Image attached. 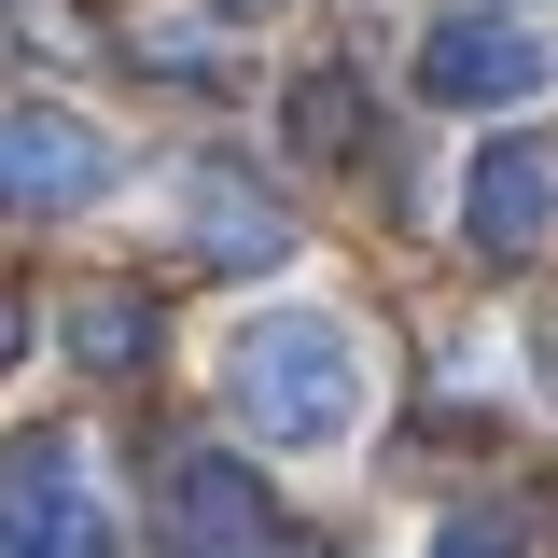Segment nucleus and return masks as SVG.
Masks as SVG:
<instances>
[{
  "label": "nucleus",
  "mask_w": 558,
  "mask_h": 558,
  "mask_svg": "<svg viewBox=\"0 0 558 558\" xmlns=\"http://www.w3.org/2000/svg\"><path fill=\"white\" fill-rule=\"evenodd\" d=\"M223 405H238L252 447L322 461V447H349L363 405H377V349L349 336L336 307H252V322L223 336Z\"/></svg>",
  "instance_id": "nucleus-1"
},
{
  "label": "nucleus",
  "mask_w": 558,
  "mask_h": 558,
  "mask_svg": "<svg viewBox=\"0 0 558 558\" xmlns=\"http://www.w3.org/2000/svg\"><path fill=\"white\" fill-rule=\"evenodd\" d=\"M126 182V154L70 98H0V223H70Z\"/></svg>",
  "instance_id": "nucleus-2"
},
{
  "label": "nucleus",
  "mask_w": 558,
  "mask_h": 558,
  "mask_svg": "<svg viewBox=\"0 0 558 558\" xmlns=\"http://www.w3.org/2000/svg\"><path fill=\"white\" fill-rule=\"evenodd\" d=\"M0 558H112V502L84 433H14L0 447Z\"/></svg>",
  "instance_id": "nucleus-3"
},
{
  "label": "nucleus",
  "mask_w": 558,
  "mask_h": 558,
  "mask_svg": "<svg viewBox=\"0 0 558 558\" xmlns=\"http://www.w3.org/2000/svg\"><path fill=\"white\" fill-rule=\"evenodd\" d=\"M545 84H558L545 28H502V14L418 28V98H433V112H517V98H545Z\"/></svg>",
  "instance_id": "nucleus-4"
},
{
  "label": "nucleus",
  "mask_w": 558,
  "mask_h": 558,
  "mask_svg": "<svg viewBox=\"0 0 558 558\" xmlns=\"http://www.w3.org/2000/svg\"><path fill=\"white\" fill-rule=\"evenodd\" d=\"M461 238L502 252V266L558 238V140H545V126H502L475 168H461Z\"/></svg>",
  "instance_id": "nucleus-5"
},
{
  "label": "nucleus",
  "mask_w": 558,
  "mask_h": 558,
  "mask_svg": "<svg viewBox=\"0 0 558 558\" xmlns=\"http://www.w3.org/2000/svg\"><path fill=\"white\" fill-rule=\"evenodd\" d=\"M154 517H168V545L238 558L252 531H266V475H252L238 447H168V475H154Z\"/></svg>",
  "instance_id": "nucleus-6"
},
{
  "label": "nucleus",
  "mask_w": 558,
  "mask_h": 558,
  "mask_svg": "<svg viewBox=\"0 0 558 558\" xmlns=\"http://www.w3.org/2000/svg\"><path fill=\"white\" fill-rule=\"evenodd\" d=\"M57 336H70V363H98V377H126V363H154V293H70L57 307Z\"/></svg>",
  "instance_id": "nucleus-7"
},
{
  "label": "nucleus",
  "mask_w": 558,
  "mask_h": 558,
  "mask_svg": "<svg viewBox=\"0 0 558 558\" xmlns=\"http://www.w3.org/2000/svg\"><path fill=\"white\" fill-rule=\"evenodd\" d=\"M196 252H209V266H279V252H293V223L209 168V182H196Z\"/></svg>",
  "instance_id": "nucleus-8"
},
{
  "label": "nucleus",
  "mask_w": 558,
  "mask_h": 558,
  "mask_svg": "<svg viewBox=\"0 0 558 558\" xmlns=\"http://www.w3.org/2000/svg\"><path fill=\"white\" fill-rule=\"evenodd\" d=\"M279 112H293V154H349V140H363V84H349V70H307Z\"/></svg>",
  "instance_id": "nucleus-9"
},
{
  "label": "nucleus",
  "mask_w": 558,
  "mask_h": 558,
  "mask_svg": "<svg viewBox=\"0 0 558 558\" xmlns=\"http://www.w3.org/2000/svg\"><path fill=\"white\" fill-rule=\"evenodd\" d=\"M433 558H531V531H517V517H502V502H461V517H433Z\"/></svg>",
  "instance_id": "nucleus-10"
},
{
  "label": "nucleus",
  "mask_w": 558,
  "mask_h": 558,
  "mask_svg": "<svg viewBox=\"0 0 558 558\" xmlns=\"http://www.w3.org/2000/svg\"><path fill=\"white\" fill-rule=\"evenodd\" d=\"M14 336H28V307H14V293H0V363H14Z\"/></svg>",
  "instance_id": "nucleus-11"
},
{
  "label": "nucleus",
  "mask_w": 558,
  "mask_h": 558,
  "mask_svg": "<svg viewBox=\"0 0 558 558\" xmlns=\"http://www.w3.org/2000/svg\"><path fill=\"white\" fill-rule=\"evenodd\" d=\"M223 14H279V0H223Z\"/></svg>",
  "instance_id": "nucleus-12"
}]
</instances>
